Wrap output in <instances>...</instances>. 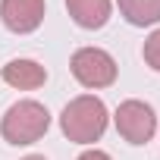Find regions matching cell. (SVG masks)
<instances>
[{
	"instance_id": "cell-8",
	"label": "cell",
	"mask_w": 160,
	"mask_h": 160,
	"mask_svg": "<svg viewBox=\"0 0 160 160\" xmlns=\"http://www.w3.org/2000/svg\"><path fill=\"white\" fill-rule=\"evenodd\" d=\"M119 13L129 25H157L160 22V0H116Z\"/></svg>"
},
{
	"instance_id": "cell-2",
	"label": "cell",
	"mask_w": 160,
	"mask_h": 160,
	"mask_svg": "<svg viewBox=\"0 0 160 160\" xmlns=\"http://www.w3.org/2000/svg\"><path fill=\"white\" fill-rule=\"evenodd\" d=\"M50 129V113L38 101H19L0 119V135L10 144H35Z\"/></svg>"
},
{
	"instance_id": "cell-10",
	"label": "cell",
	"mask_w": 160,
	"mask_h": 160,
	"mask_svg": "<svg viewBox=\"0 0 160 160\" xmlns=\"http://www.w3.org/2000/svg\"><path fill=\"white\" fill-rule=\"evenodd\" d=\"M75 160H113L107 151H98V148H91V151H85V154H78Z\"/></svg>"
},
{
	"instance_id": "cell-5",
	"label": "cell",
	"mask_w": 160,
	"mask_h": 160,
	"mask_svg": "<svg viewBox=\"0 0 160 160\" xmlns=\"http://www.w3.org/2000/svg\"><path fill=\"white\" fill-rule=\"evenodd\" d=\"M0 19L16 35H32L44 22V0H0Z\"/></svg>"
},
{
	"instance_id": "cell-6",
	"label": "cell",
	"mask_w": 160,
	"mask_h": 160,
	"mask_svg": "<svg viewBox=\"0 0 160 160\" xmlns=\"http://www.w3.org/2000/svg\"><path fill=\"white\" fill-rule=\"evenodd\" d=\"M0 75L10 88H19V91H35L47 82V69L35 60H10L0 69Z\"/></svg>"
},
{
	"instance_id": "cell-1",
	"label": "cell",
	"mask_w": 160,
	"mask_h": 160,
	"mask_svg": "<svg viewBox=\"0 0 160 160\" xmlns=\"http://www.w3.org/2000/svg\"><path fill=\"white\" fill-rule=\"evenodd\" d=\"M60 129L69 141L75 144H91L104 135L107 129V107L101 98L94 94H82V98H75L63 107L60 113Z\"/></svg>"
},
{
	"instance_id": "cell-3",
	"label": "cell",
	"mask_w": 160,
	"mask_h": 160,
	"mask_svg": "<svg viewBox=\"0 0 160 160\" xmlns=\"http://www.w3.org/2000/svg\"><path fill=\"white\" fill-rule=\"evenodd\" d=\"M69 69L85 88H110L116 82V60L101 47H78L69 60Z\"/></svg>"
},
{
	"instance_id": "cell-9",
	"label": "cell",
	"mask_w": 160,
	"mask_h": 160,
	"mask_svg": "<svg viewBox=\"0 0 160 160\" xmlns=\"http://www.w3.org/2000/svg\"><path fill=\"white\" fill-rule=\"evenodd\" d=\"M141 57H144V63L154 69V72H160V28H154L148 38H144V47H141Z\"/></svg>"
},
{
	"instance_id": "cell-11",
	"label": "cell",
	"mask_w": 160,
	"mask_h": 160,
	"mask_svg": "<svg viewBox=\"0 0 160 160\" xmlns=\"http://www.w3.org/2000/svg\"><path fill=\"white\" fill-rule=\"evenodd\" d=\"M22 160H47V157H41V154H28V157H22Z\"/></svg>"
},
{
	"instance_id": "cell-4",
	"label": "cell",
	"mask_w": 160,
	"mask_h": 160,
	"mask_svg": "<svg viewBox=\"0 0 160 160\" xmlns=\"http://www.w3.org/2000/svg\"><path fill=\"white\" fill-rule=\"evenodd\" d=\"M113 119H116V132L129 144H148L157 132V113L144 101H122Z\"/></svg>"
},
{
	"instance_id": "cell-7",
	"label": "cell",
	"mask_w": 160,
	"mask_h": 160,
	"mask_svg": "<svg viewBox=\"0 0 160 160\" xmlns=\"http://www.w3.org/2000/svg\"><path fill=\"white\" fill-rule=\"evenodd\" d=\"M66 10L78 28H104L110 19V0H66Z\"/></svg>"
}]
</instances>
